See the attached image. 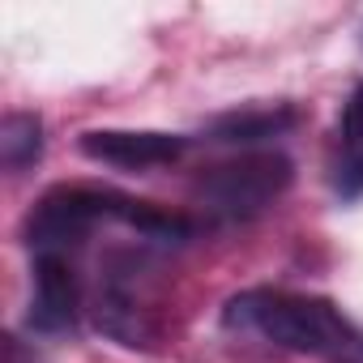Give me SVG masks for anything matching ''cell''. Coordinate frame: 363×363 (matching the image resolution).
Masks as SVG:
<instances>
[{
  "label": "cell",
  "instance_id": "cell-1",
  "mask_svg": "<svg viewBox=\"0 0 363 363\" xmlns=\"http://www.w3.org/2000/svg\"><path fill=\"white\" fill-rule=\"evenodd\" d=\"M223 325L248 337H261L278 350L316 354L329 363H363V329L342 316L337 303L299 291H244L227 303Z\"/></svg>",
  "mask_w": 363,
  "mask_h": 363
},
{
  "label": "cell",
  "instance_id": "cell-2",
  "mask_svg": "<svg viewBox=\"0 0 363 363\" xmlns=\"http://www.w3.org/2000/svg\"><path fill=\"white\" fill-rule=\"evenodd\" d=\"M291 184V162L274 150H248L240 158L214 162L197 179V206L218 223H244L269 210Z\"/></svg>",
  "mask_w": 363,
  "mask_h": 363
},
{
  "label": "cell",
  "instance_id": "cell-3",
  "mask_svg": "<svg viewBox=\"0 0 363 363\" xmlns=\"http://www.w3.org/2000/svg\"><path fill=\"white\" fill-rule=\"evenodd\" d=\"M90 308L99 329L124 346H150L158 337V320H154V303H150L145 269L137 252H111L99 265V286Z\"/></svg>",
  "mask_w": 363,
  "mask_h": 363
},
{
  "label": "cell",
  "instance_id": "cell-4",
  "mask_svg": "<svg viewBox=\"0 0 363 363\" xmlns=\"http://www.w3.org/2000/svg\"><path fill=\"white\" fill-rule=\"evenodd\" d=\"M82 312V282L69 257L39 252L35 257V291H30V329L35 333H73Z\"/></svg>",
  "mask_w": 363,
  "mask_h": 363
},
{
  "label": "cell",
  "instance_id": "cell-5",
  "mask_svg": "<svg viewBox=\"0 0 363 363\" xmlns=\"http://www.w3.org/2000/svg\"><path fill=\"white\" fill-rule=\"evenodd\" d=\"M189 150V137L175 133H150V128H94L82 133V154L94 162H111L124 171H145V167H167Z\"/></svg>",
  "mask_w": 363,
  "mask_h": 363
},
{
  "label": "cell",
  "instance_id": "cell-6",
  "mask_svg": "<svg viewBox=\"0 0 363 363\" xmlns=\"http://www.w3.org/2000/svg\"><path fill=\"white\" fill-rule=\"evenodd\" d=\"M329 184L342 201L363 197V86H354V94L342 107L329 154Z\"/></svg>",
  "mask_w": 363,
  "mask_h": 363
},
{
  "label": "cell",
  "instance_id": "cell-7",
  "mask_svg": "<svg viewBox=\"0 0 363 363\" xmlns=\"http://www.w3.org/2000/svg\"><path fill=\"white\" fill-rule=\"evenodd\" d=\"M299 124L295 107H252V111H231L223 120H214V141H231V145H252L265 137H282L286 128Z\"/></svg>",
  "mask_w": 363,
  "mask_h": 363
},
{
  "label": "cell",
  "instance_id": "cell-8",
  "mask_svg": "<svg viewBox=\"0 0 363 363\" xmlns=\"http://www.w3.org/2000/svg\"><path fill=\"white\" fill-rule=\"evenodd\" d=\"M43 158V124L30 111H9L0 120V162L5 171H26Z\"/></svg>",
  "mask_w": 363,
  "mask_h": 363
},
{
  "label": "cell",
  "instance_id": "cell-9",
  "mask_svg": "<svg viewBox=\"0 0 363 363\" xmlns=\"http://www.w3.org/2000/svg\"><path fill=\"white\" fill-rule=\"evenodd\" d=\"M5 363H35V359H30L18 342H9V346H5Z\"/></svg>",
  "mask_w": 363,
  "mask_h": 363
}]
</instances>
